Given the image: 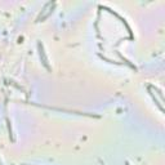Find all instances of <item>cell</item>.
Segmentation results:
<instances>
[{"mask_svg":"<svg viewBox=\"0 0 165 165\" xmlns=\"http://www.w3.org/2000/svg\"><path fill=\"white\" fill-rule=\"evenodd\" d=\"M39 53H40V58H43V64L49 70V66H48V60H47V56H45V53H44V48H43V45L39 43Z\"/></svg>","mask_w":165,"mask_h":165,"instance_id":"1","label":"cell"}]
</instances>
